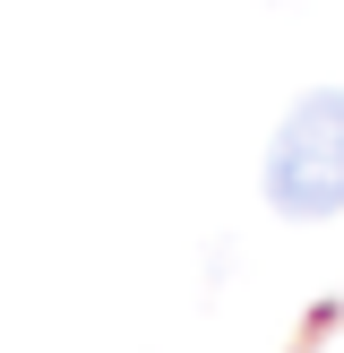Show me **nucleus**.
I'll return each mask as SVG.
<instances>
[{"label":"nucleus","instance_id":"obj_1","mask_svg":"<svg viewBox=\"0 0 344 353\" xmlns=\"http://www.w3.org/2000/svg\"><path fill=\"white\" fill-rule=\"evenodd\" d=\"M267 207L284 224H319L344 207V86H310L267 138Z\"/></svg>","mask_w":344,"mask_h":353}]
</instances>
